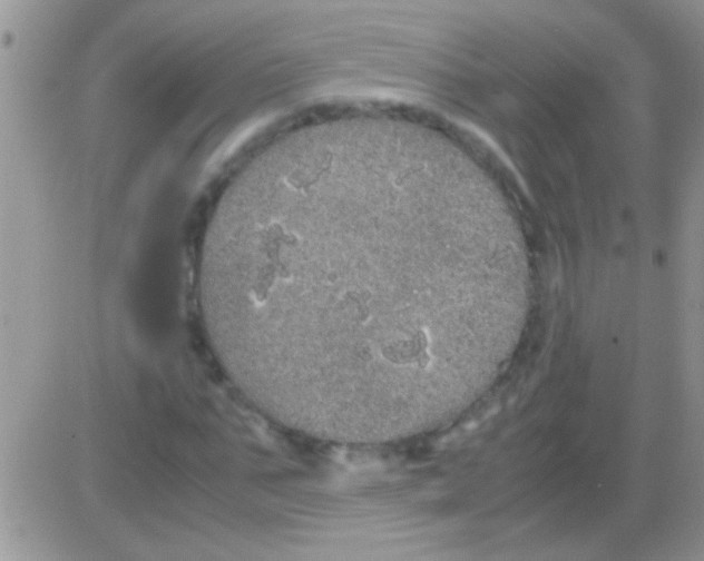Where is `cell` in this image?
<instances>
[{
	"instance_id": "cell-1",
	"label": "cell",
	"mask_w": 704,
	"mask_h": 561,
	"mask_svg": "<svg viewBox=\"0 0 704 561\" xmlns=\"http://www.w3.org/2000/svg\"><path fill=\"white\" fill-rule=\"evenodd\" d=\"M439 177L397 149L327 147L258 167L221 201L201 306L219 360L272 421L373 444L450 415L479 318L518 277L452 244Z\"/></svg>"
}]
</instances>
